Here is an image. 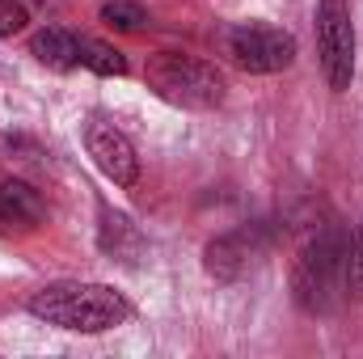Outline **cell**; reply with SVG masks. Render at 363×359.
I'll return each mask as SVG.
<instances>
[{
	"label": "cell",
	"mask_w": 363,
	"mask_h": 359,
	"mask_svg": "<svg viewBox=\"0 0 363 359\" xmlns=\"http://www.w3.org/2000/svg\"><path fill=\"white\" fill-rule=\"evenodd\" d=\"M26 309L38 321L72 330V334H106L131 317L127 296L106 283H51V287L34 292Z\"/></svg>",
	"instance_id": "6da1fadb"
},
{
	"label": "cell",
	"mask_w": 363,
	"mask_h": 359,
	"mask_svg": "<svg viewBox=\"0 0 363 359\" xmlns=\"http://www.w3.org/2000/svg\"><path fill=\"white\" fill-rule=\"evenodd\" d=\"M347 245H351V233L325 228V233H317L300 250V258L291 267V296H296V304L304 313L325 317L342 300H351V287H347Z\"/></svg>",
	"instance_id": "7a4b0ae2"
},
{
	"label": "cell",
	"mask_w": 363,
	"mask_h": 359,
	"mask_svg": "<svg viewBox=\"0 0 363 359\" xmlns=\"http://www.w3.org/2000/svg\"><path fill=\"white\" fill-rule=\"evenodd\" d=\"M148 85L157 89V97L182 110H211L224 101V77L207 60L178 55V51H161L148 60Z\"/></svg>",
	"instance_id": "3957f363"
},
{
	"label": "cell",
	"mask_w": 363,
	"mask_h": 359,
	"mask_svg": "<svg viewBox=\"0 0 363 359\" xmlns=\"http://www.w3.org/2000/svg\"><path fill=\"white\" fill-rule=\"evenodd\" d=\"M317 55L330 89L342 93L351 89L355 77V26L347 0H321L317 4Z\"/></svg>",
	"instance_id": "277c9868"
},
{
	"label": "cell",
	"mask_w": 363,
	"mask_h": 359,
	"mask_svg": "<svg viewBox=\"0 0 363 359\" xmlns=\"http://www.w3.org/2000/svg\"><path fill=\"white\" fill-rule=\"evenodd\" d=\"M228 55L245 68V72H283L296 60V38L279 26L262 21H245L228 34Z\"/></svg>",
	"instance_id": "5b68a950"
},
{
	"label": "cell",
	"mask_w": 363,
	"mask_h": 359,
	"mask_svg": "<svg viewBox=\"0 0 363 359\" xmlns=\"http://www.w3.org/2000/svg\"><path fill=\"white\" fill-rule=\"evenodd\" d=\"M85 148H89L93 165L114 182V186H135L140 178V157H135V144L106 118H89L85 127Z\"/></svg>",
	"instance_id": "8992f818"
},
{
	"label": "cell",
	"mask_w": 363,
	"mask_h": 359,
	"mask_svg": "<svg viewBox=\"0 0 363 359\" xmlns=\"http://www.w3.org/2000/svg\"><path fill=\"white\" fill-rule=\"evenodd\" d=\"M262 254V228L258 224H245V228H237V233H224V237H216L211 245H207V270L216 275V279H224V283H233V279H241L250 263Z\"/></svg>",
	"instance_id": "52a82bcc"
},
{
	"label": "cell",
	"mask_w": 363,
	"mask_h": 359,
	"mask_svg": "<svg viewBox=\"0 0 363 359\" xmlns=\"http://www.w3.org/2000/svg\"><path fill=\"white\" fill-rule=\"evenodd\" d=\"M30 51H34L38 64L55 68V72H72L81 64V34H72L64 26H47L30 38Z\"/></svg>",
	"instance_id": "ba28073f"
},
{
	"label": "cell",
	"mask_w": 363,
	"mask_h": 359,
	"mask_svg": "<svg viewBox=\"0 0 363 359\" xmlns=\"http://www.w3.org/2000/svg\"><path fill=\"white\" fill-rule=\"evenodd\" d=\"M43 216H47V207H43V199H38V190L30 186V182H0V224H9V228H34V224H43Z\"/></svg>",
	"instance_id": "9c48e42d"
},
{
	"label": "cell",
	"mask_w": 363,
	"mask_h": 359,
	"mask_svg": "<svg viewBox=\"0 0 363 359\" xmlns=\"http://www.w3.org/2000/svg\"><path fill=\"white\" fill-rule=\"evenodd\" d=\"M97 245L106 250V254H114V258H123V263H135L140 254H144V237H140V228L123 216V211H110V207H101V224H97Z\"/></svg>",
	"instance_id": "30bf717a"
},
{
	"label": "cell",
	"mask_w": 363,
	"mask_h": 359,
	"mask_svg": "<svg viewBox=\"0 0 363 359\" xmlns=\"http://www.w3.org/2000/svg\"><path fill=\"white\" fill-rule=\"evenodd\" d=\"M81 64L97 77H123L127 72V55L114 43H101V38H81Z\"/></svg>",
	"instance_id": "8fae6325"
},
{
	"label": "cell",
	"mask_w": 363,
	"mask_h": 359,
	"mask_svg": "<svg viewBox=\"0 0 363 359\" xmlns=\"http://www.w3.org/2000/svg\"><path fill=\"white\" fill-rule=\"evenodd\" d=\"M101 21L110 26V30H144V21H148V13L140 9V4H131V0H110V4H101Z\"/></svg>",
	"instance_id": "7c38bea8"
},
{
	"label": "cell",
	"mask_w": 363,
	"mask_h": 359,
	"mask_svg": "<svg viewBox=\"0 0 363 359\" xmlns=\"http://www.w3.org/2000/svg\"><path fill=\"white\" fill-rule=\"evenodd\" d=\"M347 287L355 300H363V224L351 233V245H347Z\"/></svg>",
	"instance_id": "4fadbf2b"
},
{
	"label": "cell",
	"mask_w": 363,
	"mask_h": 359,
	"mask_svg": "<svg viewBox=\"0 0 363 359\" xmlns=\"http://www.w3.org/2000/svg\"><path fill=\"white\" fill-rule=\"evenodd\" d=\"M26 21H30V13H26V9H17V4H9V0H0V38L17 34Z\"/></svg>",
	"instance_id": "5bb4252c"
},
{
	"label": "cell",
	"mask_w": 363,
	"mask_h": 359,
	"mask_svg": "<svg viewBox=\"0 0 363 359\" xmlns=\"http://www.w3.org/2000/svg\"><path fill=\"white\" fill-rule=\"evenodd\" d=\"M9 4H17V9H26V13H38V9H47V0H9Z\"/></svg>",
	"instance_id": "9a60e30c"
}]
</instances>
